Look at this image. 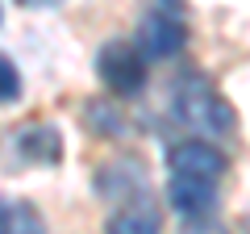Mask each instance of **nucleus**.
<instances>
[{
  "instance_id": "7",
  "label": "nucleus",
  "mask_w": 250,
  "mask_h": 234,
  "mask_svg": "<svg viewBox=\"0 0 250 234\" xmlns=\"http://www.w3.org/2000/svg\"><path fill=\"white\" fill-rule=\"evenodd\" d=\"M17 155L25 163H42V167H54L62 159V134L54 126H25L17 134Z\"/></svg>"
},
{
  "instance_id": "12",
  "label": "nucleus",
  "mask_w": 250,
  "mask_h": 234,
  "mask_svg": "<svg viewBox=\"0 0 250 234\" xmlns=\"http://www.w3.org/2000/svg\"><path fill=\"white\" fill-rule=\"evenodd\" d=\"M0 234H9V201L0 197Z\"/></svg>"
},
{
  "instance_id": "11",
  "label": "nucleus",
  "mask_w": 250,
  "mask_h": 234,
  "mask_svg": "<svg viewBox=\"0 0 250 234\" xmlns=\"http://www.w3.org/2000/svg\"><path fill=\"white\" fill-rule=\"evenodd\" d=\"M17 4H25V9H59L62 0H17Z\"/></svg>"
},
{
  "instance_id": "2",
  "label": "nucleus",
  "mask_w": 250,
  "mask_h": 234,
  "mask_svg": "<svg viewBox=\"0 0 250 234\" xmlns=\"http://www.w3.org/2000/svg\"><path fill=\"white\" fill-rule=\"evenodd\" d=\"M96 75L113 96H138L146 88V59L129 38H113L96 54Z\"/></svg>"
},
{
  "instance_id": "4",
  "label": "nucleus",
  "mask_w": 250,
  "mask_h": 234,
  "mask_svg": "<svg viewBox=\"0 0 250 234\" xmlns=\"http://www.w3.org/2000/svg\"><path fill=\"white\" fill-rule=\"evenodd\" d=\"M134 46L142 50V59H175L179 50L188 46V25L175 17V13H150L138 29Z\"/></svg>"
},
{
  "instance_id": "9",
  "label": "nucleus",
  "mask_w": 250,
  "mask_h": 234,
  "mask_svg": "<svg viewBox=\"0 0 250 234\" xmlns=\"http://www.w3.org/2000/svg\"><path fill=\"white\" fill-rule=\"evenodd\" d=\"M9 234H46V222L29 201H17L9 205Z\"/></svg>"
},
{
  "instance_id": "8",
  "label": "nucleus",
  "mask_w": 250,
  "mask_h": 234,
  "mask_svg": "<svg viewBox=\"0 0 250 234\" xmlns=\"http://www.w3.org/2000/svg\"><path fill=\"white\" fill-rule=\"evenodd\" d=\"M96 188L104 192V197H113V201H134V197H142L146 192V176H142V163H108L104 167V176H96Z\"/></svg>"
},
{
  "instance_id": "10",
  "label": "nucleus",
  "mask_w": 250,
  "mask_h": 234,
  "mask_svg": "<svg viewBox=\"0 0 250 234\" xmlns=\"http://www.w3.org/2000/svg\"><path fill=\"white\" fill-rule=\"evenodd\" d=\"M21 71H17V63H13L9 54H0V105H13V100L21 96Z\"/></svg>"
},
{
  "instance_id": "5",
  "label": "nucleus",
  "mask_w": 250,
  "mask_h": 234,
  "mask_svg": "<svg viewBox=\"0 0 250 234\" xmlns=\"http://www.w3.org/2000/svg\"><path fill=\"white\" fill-rule=\"evenodd\" d=\"M167 205L188 222H205L217 209V184L196 176H171L167 180Z\"/></svg>"
},
{
  "instance_id": "13",
  "label": "nucleus",
  "mask_w": 250,
  "mask_h": 234,
  "mask_svg": "<svg viewBox=\"0 0 250 234\" xmlns=\"http://www.w3.org/2000/svg\"><path fill=\"white\" fill-rule=\"evenodd\" d=\"M0 21H4V13H0Z\"/></svg>"
},
{
  "instance_id": "1",
  "label": "nucleus",
  "mask_w": 250,
  "mask_h": 234,
  "mask_svg": "<svg viewBox=\"0 0 250 234\" xmlns=\"http://www.w3.org/2000/svg\"><path fill=\"white\" fill-rule=\"evenodd\" d=\"M171 113L184 121L188 130H196V134H208V138H225L238 130V113L233 105L217 92V84L200 71H188L175 80L171 88Z\"/></svg>"
},
{
  "instance_id": "6",
  "label": "nucleus",
  "mask_w": 250,
  "mask_h": 234,
  "mask_svg": "<svg viewBox=\"0 0 250 234\" xmlns=\"http://www.w3.org/2000/svg\"><path fill=\"white\" fill-rule=\"evenodd\" d=\"M104 234H163L159 205H154L146 192H142V197H134V201H125V205L108 217Z\"/></svg>"
},
{
  "instance_id": "3",
  "label": "nucleus",
  "mask_w": 250,
  "mask_h": 234,
  "mask_svg": "<svg viewBox=\"0 0 250 234\" xmlns=\"http://www.w3.org/2000/svg\"><path fill=\"white\" fill-rule=\"evenodd\" d=\"M167 167H171V176H196V180L221 184V176L229 171V159H225V151L213 146L208 138H188V142L171 146Z\"/></svg>"
}]
</instances>
